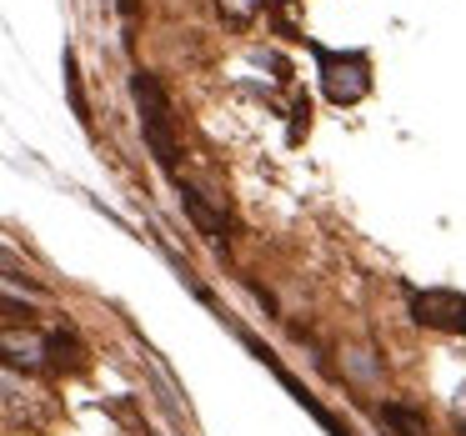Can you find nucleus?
Instances as JSON below:
<instances>
[{
  "label": "nucleus",
  "mask_w": 466,
  "mask_h": 436,
  "mask_svg": "<svg viewBox=\"0 0 466 436\" xmlns=\"http://www.w3.org/2000/svg\"><path fill=\"white\" fill-rule=\"evenodd\" d=\"M131 91H136V111H141V136H146V146H151L156 166H161L166 176H176L181 146H176V116H171V101H166L161 81H156L151 71H136Z\"/></svg>",
  "instance_id": "1"
},
{
  "label": "nucleus",
  "mask_w": 466,
  "mask_h": 436,
  "mask_svg": "<svg viewBox=\"0 0 466 436\" xmlns=\"http://www.w3.org/2000/svg\"><path fill=\"white\" fill-rule=\"evenodd\" d=\"M411 316L431 331H456L466 336V296L461 291H416L411 296Z\"/></svg>",
  "instance_id": "2"
},
{
  "label": "nucleus",
  "mask_w": 466,
  "mask_h": 436,
  "mask_svg": "<svg viewBox=\"0 0 466 436\" xmlns=\"http://www.w3.org/2000/svg\"><path fill=\"white\" fill-rule=\"evenodd\" d=\"M321 76H326V96H331L336 106H351V101H361L366 96V66L356 61H346V56H331V51H321Z\"/></svg>",
  "instance_id": "3"
},
{
  "label": "nucleus",
  "mask_w": 466,
  "mask_h": 436,
  "mask_svg": "<svg viewBox=\"0 0 466 436\" xmlns=\"http://www.w3.org/2000/svg\"><path fill=\"white\" fill-rule=\"evenodd\" d=\"M246 341H251V336H246ZM251 351H256V356H261V361H266V366H271V371H276V376H281V386H286V391H291V396H296V401H301V406H306V411H311V416H316V421H321V426H326V431H331V436H351V431H346V426H341V421H336V416H331V411H326V406H321V401H316V396H311V391H306V386H301V381H296V376H291V371H286V366H281V361H276V356H271V351H266V346H261V341H251Z\"/></svg>",
  "instance_id": "4"
},
{
  "label": "nucleus",
  "mask_w": 466,
  "mask_h": 436,
  "mask_svg": "<svg viewBox=\"0 0 466 436\" xmlns=\"http://www.w3.org/2000/svg\"><path fill=\"white\" fill-rule=\"evenodd\" d=\"M176 191H181V206H186V216H191V221L201 226V236H211V241H221V236H226V221L211 211V206H206V196L196 191V186H186V181H176Z\"/></svg>",
  "instance_id": "5"
},
{
  "label": "nucleus",
  "mask_w": 466,
  "mask_h": 436,
  "mask_svg": "<svg viewBox=\"0 0 466 436\" xmlns=\"http://www.w3.org/2000/svg\"><path fill=\"white\" fill-rule=\"evenodd\" d=\"M381 421L391 426L396 436H431V426H426L416 411H406V406H386V411H381Z\"/></svg>",
  "instance_id": "6"
},
{
  "label": "nucleus",
  "mask_w": 466,
  "mask_h": 436,
  "mask_svg": "<svg viewBox=\"0 0 466 436\" xmlns=\"http://www.w3.org/2000/svg\"><path fill=\"white\" fill-rule=\"evenodd\" d=\"M66 86H71V101H76V116L91 121V106H86V91H81V76H76V56L66 51Z\"/></svg>",
  "instance_id": "7"
},
{
  "label": "nucleus",
  "mask_w": 466,
  "mask_h": 436,
  "mask_svg": "<svg viewBox=\"0 0 466 436\" xmlns=\"http://www.w3.org/2000/svg\"><path fill=\"white\" fill-rule=\"evenodd\" d=\"M221 11L231 15L236 25H241V21H251V11H256V0H221Z\"/></svg>",
  "instance_id": "8"
}]
</instances>
